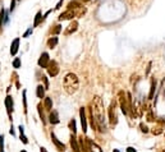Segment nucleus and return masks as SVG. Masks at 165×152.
Returning a JSON list of instances; mask_svg holds the SVG:
<instances>
[{"label": "nucleus", "mask_w": 165, "mask_h": 152, "mask_svg": "<svg viewBox=\"0 0 165 152\" xmlns=\"http://www.w3.org/2000/svg\"><path fill=\"white\" fill-rule=\"evenodd\" d=\"M91 116L95 119L96 125L101 132L106 130L105 124V116H104V105L100 97H95L92 101V109H91Z\"/></svg>", "instance_id": "f257e3e1"}, {"label": "nucleus", "mask_w": 165, "mask_h": 152, "mask_svg": "<svg viewBox=\"0 0 165 152\" xmlns=\"http://www.w3.org/2000/svg\"><path fill=\"white\" fill-rule=\"evenodd\" d=\"M63 87H64V91H65L68 95H73L78 91V87H79V82L78 78L74 73H68L63 79Z\"/></svg>", "instance_id": "f03ea898"}, {"label": "nucleus", "mask_w": 165, "mask_h": 152, "mask_svg": "<svg viewBox=\"0 0 165 152\" xmlns=\"http://www.w3.org/2000/svg\"><path fill=\"white\" fill-rule=\"evenodd\" d=\"M46 69H47V73H49L50 77H56L58 73H59V65H58V63L55 60H50V63Z\"/></svg>", "instance_id": "7ed1b4c3"}, {"label": "nucleus", "mask_w": 165, "mask_h": 152, "mask_svg": "<svg viewBox=\"0 0 165 152\" xmlns=\"http://www.w3.org/2000/svg\"><path fill=\"white\" fill-rule=\"evenodd\" d=\"M115 106H116V103L114 101V102H111L110 109H109V120L111 125H115L116 121H118V116H116V112H115Z\"/></svg>", "instance_id": "20e7f679"}, {"label": "nucleus", "mask_w": 165, "mask_h": 152, "mask_svg": "<svg viewBox=\"0 0 165 152\" xmlns=\"http://www.w3.org/2000/svg\"><path fill=\"white\" fill-rule=\"evenodd\" d=\"M49 63H50L49 54H47V53H42V54H41V56H40V59H38V61H37L38 67L45 68V69H46L47 65H49Z\"/></svg>", "instance_id": "39448f33"}, {"label": "nucleus", "mask_w": 165, "mask_h": 152, "mask_svg": "<svg viewBox=\"0 0 165 152\" xmlns=\"http://www.w3.org/2000/svg\"><path fill=\"white\" fill-rule=\"evenodd\" d=\"M74 17H77L76 10H70V9H67L65 12H63L59 15V21H68V19H73Z\"/></svg>", "instance_id": "423d86ee"}, {"label": "nucleus", "mask_w": 165, "mask_h": 152, "mask_svg": "<svg viewBox=\"0 0 165 152\" xmlns=\"http://www.w3.org/2000/svg\"><path fill=\"white\" fill-rule=\"evenodd\" d=\"M77 30H78V22H77V21H72L69 23V26H68V28L64 31V35H65V36H69V35L74 33Z\"/></svg>", "instance_id": "0eeeda50"}, {"label": "nucleus", "mask_w": 165, "mask_h": 152, "mask_svg": "<svg viewBox=\"0 0 165 152\" xmlns=\"http://www.w3.org/2000/svg\"><path fill=\"white\" fill-rule=\"evenodd\" d=\"M79 116H81V124H82V130H83V133H86L87 132V119H86L85 108L79 109Z\"/></svg>", "instance_id": "6e6552de"}, {"label": "nucleus", "mask_w": 165, "mask_h": 152, "mask_svg": "<svg viewBox=\"0 0 165 152\" xmlns=\"http://www.w3.org/2000/svg\"><path fill=\"white\" fill-rule=\"evenodd\" d=\"M19 37L17 38H14V40L12 41V45H10V55L12 56H15L18 53V50H19Z\"/></svg>", "instance_id": "1a4fd4ad"}, {"label": "nucleus", "mask_w": 165, "mask_h": 152, "mask_svg": "<svg viewBox=\"0 0 165 152\" xmlns=\"http://www.w3.org/2000/svg\"><path fill=\"white\" fill-rule=\"evenodd\" d=\"M81 6H83V5H82V3H81L79 0H70V1L68 3L67 8L70 9V10H77V9H79Z\"/></svg>", "instance_id": "9d476101"}, {"label": "nucleus", "mask_w": 165, "mask_h": 152, "mask_svg": "<svg viewBox=\"0 0 165 152\" xmlns=\"http://www.w3.org/2000/svg\"><path fill=\"white\" fill-rule=\"evenodd\" d=\"M5 106H6V111H8L9 116H10L12 111H13V99H12V96H6V99H5Z\"/></svg>", "instance_id": "9b49d317"}, {"label": "nucleus", "mask_w": 165, "mask_h": 152, "mask_svg": "<svg viewBox=\"0 0 165 152\" xmlns=\"http://www.w3.org/2000/svg\"><path fill=\"white\" fill-rule=\"evenodd\" d=\"M51 141L54 142V144H55V146H56L58 148H59L60 151H64V148H65V146H64V143H61V142H60L59 140H58L56 135H55L54 133H51Z\"/></svg>", "instance_id": "f8f14e48"}, {"label": "nucleus", "mask_w": 165, "mask_h": 152, "mask_svg": "<svg viewBox=\"0 0 165 152\" xmlns=\"http://www.w3.org/2000/svg\"><path fill=\"white\" fill-rule=\"evenodd\" d=\"M49 121L51 124H58L59 123V115H58V111H51V114L49 116Z\"/></svg>", "instance_id": "ddd939ff"}, {"label": "nucleus", "mask_w": 165, "mask_h": 152, "mask_svg": "<svg viewBox=\"0 0 165 152\" xmlns=\"http://www.w3.org/2000/svg\"><path fill=\"white\" fill-rule=\"evenodd\" d=\"M58 42H59V38L56 36L50 37L49 40H47V47H49V49H54V47L58 45Z\"/></svg>", "instance_id": "4468645a"}, {"label": "nucleus", "mask_w": 165, "mask_h": 152, "mask_svg": "<svg viewBox=\"0 0 165 152\" xmlns=\"http://www.w3.org/2000/svg\"><path fill=\"white\" fill-rule=\"evenodd\" d=\"M120 109H122V112L124 115H127L128 114V109H131V108H129V105H127L124 97H120Z\"/></svg>", "instance_id": "2eb2a0df"}, {"label": "nucleus", "mask_w": 165, "mask_h": 152, "mask_svg": "<svg viewBox=\"0 0 165 152\" xmlns=\"http://www.w3.org/2000/svg\"><path fill=\"white\" fill-rule=\"evenodd\" d=\"M42 22V12L41 10H38L37 13H36V15H35V21H33V28L35 27H37L38 24Z\"/></svg>", "instance_id": "dca6fc26"}, {"label": "nucleus", "mask_w": 165, "mask_h": 152, "mask_svg": "<svg viewBox=\"0 0 165 152\" xmlns=\"http://www.w3.org/2000/svg\"><path fill=\"white\" fill-rule=\"evenodd\" d=\"M45 87L42 85H38L37 86V88H36V95H37V97L38 99H44L45 97Z\"/></svg>", "instance_id": "f3484780"}, {"label": "nucleus", "mask_w": 165, "mask_h": 152, "mask_svg": "<svg viewBox=\"0 0 165 152\" xmlns=\"http://www.w3.org/2000/svg\"><path fill=\"white\" fill-rule=\"evenodd\" d=\"M70 146H72V150L73 152H79V147H78V143H77V140L76 138H70Z\"/></svg>", "instance_id": "a211bd4d"}, {"label": "nucleus", "mask_w": 165, "mask_h": 152, "mask_svg": "<svg viewBox=\"0 0 165 152\" xmlns=\"http://www.w3.org/2000/svg\"><path fill=\"white\" fill-rule=\"evenodd\" d=\"M155 90H156V81H151V90H150V96H148V99H152L154 97V93H155Z\"/></svg>", "instance_id": "6ab92c4d"}, {"label": "nucleus", "mask_w": 165, "mask_h": 152, "mask_svg": "<svg viewBox=\"0 0 165 152\" xmlns=\"http://www.w3.org/2000/svg\"><path fill=\"white\" fill-rule=\"evenodd\" d=\"M45 108H46V110H50L53 109V101H51V99L50 97H46L45 99Z\"/></svg>", "instance_id": "aec40b11"}, {"label": "nucleus", "mask_w": 165, "mask_h": 152, "mask_svg": "<svg viewBox=\"0 0 165 152\" xmlns=\"http://www.w3.org/2000/svg\"><path fill=\"white\" fill-rule=\"evenodd\" d=\"M4 18H5V9L1 8V10H0V28L4 24Z\"/></svg>", "instance_id": "412c9836"}, {"label": "nucleus", "mask_w": 165, "mask_h": 152, "mask_svg": "<svg viewBox=\"0 0 165 152\" xmlns=\"http://www.w3.org/2000/svg\"><path fill=\"white\" fill-rule=\"evenodd\" d=\"M32 33H33V27L28 28V30H27V31H26L24 33H23V36H22V37H23V38H28V37H30Z\"/></svg>", "instance_id": "4be33fe9"}, {"label": "nucleus", "mask_w": 165, "mask_h": 152, "mask_svg": "<svg viewBox=\"0 0 165 152\" xmlns=\"http://www.w3.org/2000/svg\"><path fill=\"white\" fill-rule=\"evenodd\" d=\"M13 68H15V69L21 68V59H19V58H15V59L13 60Z\"/></svg>", "instance_id": "5701e85b"}, {"label": "nucleus", "mask_w": 165, "mask_h": 152, "mask_svg": "<svg viewBox=\"0 0 165 152\" xmlns=\"http://www.w3.org/2000/svg\"><path fill=\"white\" fill-rule=\"evenodd\" d=\"M0 152H4V135L0 134Z\"/></svg>", "instance_id": "b1692460"}, {"label": "nucleus", "mask_w": 165, "mask_h": 152, "mask_svg": "<svg viewBox=\"0 0 165 152\" xmlns=\"http://www.w3.org/2000/svg\"><path fill=\"white\" fill-rule=\"evenodd\" d=\"M60 31H61V26L60 24H56V26H54V30L51 31V32H53L54 35H58Z\"/></svg>", "instance_id": "393cba45"}, {"label": "nucleus", "mask_w": 165, "mask_h": 152, "mask_svg": "<svg viewBox=\"0 0 165 152\" xmlns=\"http://www.w3.org/2000/svg\"><path fill=\"white\" fill-rule=\"evenodd\" d=\"M37 109H38V114H40L41 120H42V123H45V115H44L42 110H41V105H38V106H37Z\"/></svg>", "instance_id": "a878e982"}, {"label": "nucleus", "mask_w": 165, "mask_h": 152, "mask_svg": "<svg viewBox=\"0 0 165 152\" xmlns=\"http://www.w3.org/2000/svg\"><path fill=\"white\" fill-rule=\"evenodd\" d=\"M70 129H72L73 134H76L77 129H76V121H74V119H73V120H70Z\"/></svg>", "instance_id": "bb28decb"}, {"label": "nucleus", "mask_w": 165, "mask_h": 152, "mask_svg": "<svg viewBox=\"0 0 165 152\" xmlns=\"http://www.w3.org/2000/svg\"><path fill=\"white\" fill-rule=\"evenodd\" d=\"M26 95H27V92L23 91V103H24V112H27V97H26Z\"/></svg>", "instance_id": "cd10ccee"}, {"label": "nucleus", "mask_w": 165, "mask_h": 152, "mask_svg": "<svg viewBox=\"0 0 165 152\" xmlns=\"http://www.w3.org/2000/svg\"><path fill=\"white\" fill-rule=\"evenodd\" d=\"M19 138H21V141L23 142L24 144H27V143H28V140H27V137L24 135V133H21V135H19Z\"/></svg>", "instance_id": "c85d7f7f"}, {"label": "nucleus", "mask_w": 165, "mask_h": 152, "mask_svg": "<svg viewBox=\"0 0 165 152\" xmlns=\"http://www.w3.org/2000/svg\"><path fill=\"white\" fill-rule=\"evenodd\" d=\"M63 3H64V0H59V1H58V4L55 5V10L60 9V8H61V5H63Z\"/></svg>", "instance_id": "c756f323"}, {"label": "nucleus", "mask_w": 165, "mask_h": 152, "mask_svg": "<svg viewBox=\"0 0 165 152\" xmlns=\"http://www.w3.org/2000/svg\"><path fill=\"white\" fill-rule=\"evenodd\" d=\"M15 1H17V0H10V13L15 9Z\"/></svg>", "instance_id": "7c9ffc66"}, {"label": "nucleus", "mask_w": 165, "mask_h": 152, "mask_svg": "<svg viewBox=\"0 0 165 152\" xmlns=\"http://www.w3.org/2000/svg\"><path fill=\"white\" fill-rule=\"evenodd\" d=\"M42 81H44V83H45V88H49V81H47L46 77H42Z\"/></svg>", "instance_id": "2f4dec72"}, {"label": "nucleus", "mask_w": 165, "mask_h": 152, "mask_svg": "<svg viewBox=\"0 0 165 152\" xmlns=\"http://www.w3.org/2000/svg\"><path fill=\"white\" fill-rule=\"evenodd\" d=\"M141 128H142V129H141V130H142V132H145V133H146V132H147V127H146V125H143V124H141Z\"/></svg>", "instance_id": "473e14b6"}, {"label": "nucleus", "mask_w": 165, "mask_h": 152, "mask_svg": "<svg viewBox=\"0 0 165 152\" xmlns=\"http://www.w3.org/2000/svg\"><path fill=\"white\" fill-rule=\"evenodd\" d=\"M18 129H19V133H24V128H23V125H19Z\"/></svg>", "instance_id": "72a5a7b5"}, {"label": "nucleus", "mask_w": 165, "mask_h": 152, "mask_svg": "<svg viewBox=\"0 0 165 152\" xmlns=\"http://www.w3.org/2000/svg\"><path fill=\"white\" fill-rule=\"evenodd\" d=\"M127 152H136V150H134L133 147H128L127 148Z\"/></svg>", "instance_id": "f704fd0d"}, {"label": "nucleus", "mask_w": 165, "mask_h": 152, "mask_svg": "<svg viewBox=\"0 0 165 152\" xmlns=\"http://www.w3.org/2000/svg\"><path fill=\"white\" fill-rule=\"evenodd\" d=\"M40 152H47V150H46V148H44V147H41L40 148Z\"/></svg>", "instance_id": "c9c22d12"}, {"label": "nucleus", "mask_w": 165, "mask_h": 152, "mask_svg": "<svg viewBox=\"0 0 165 152\" xmlns=\"http://www.w3.org/2000/svg\"><path fill=\"white\" fill-rule=\"evenodd\" d=\"M10 134H12V135H14V130H13V127H12V129H10Z\"/></svg>", "instance_id": "e433bc0d"}, {"label": "nucleus", "mask_w": 165, "mask_h": 152, "mask_svg": "<svg viewBox=\"0 0 165 152\" xmlns=\"http://www.w3.org/2000/svg\"><path fill=\"white\" fill-rule=\"evenodd\" d=\"M81 3H87V1H90V0H79Z\"/></svg>", "instance_id": "4c0bfd02"}, {"label": "nucleus", "mask_w": 165, "mask_h": 152, "mask_svg": "<svg viewBox=\"0 0 165 152\" xmlns=\"http://www.w3.org/2000/svg\"><path fill=\"white\" fill-rule=\"evenodd\" d=\"M21 152H27V151H24V150H22V151H21Z\"/></svg>", "instance_id": "58836bf2"}, {"label": "nucleus", "mask_w": 165, "mask_h": 152, "mask_svg": "<svg viewBox=\"0 0 165 152\" xmlns=\"http://www.w3.org/2000/svg\"><path fill=\"white\" fill-rule=\"evenodd\" d=\"M17 1H21V0H17Z\"/></svg>", "instance_id": "ea45409f"}]
</instances>
